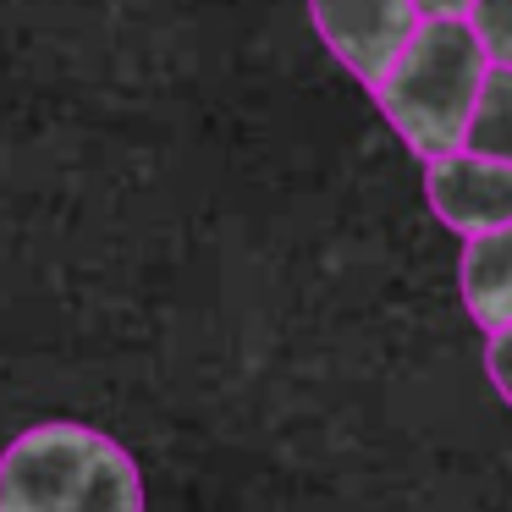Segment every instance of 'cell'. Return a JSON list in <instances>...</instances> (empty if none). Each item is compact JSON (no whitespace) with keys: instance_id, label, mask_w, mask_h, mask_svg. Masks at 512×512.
<instances>
[{"instance_id":"1","label":"cell","mask_w":512,"mask_h":512,"mask_svg":"<svg viewBox=\"0 0 512 512\" xmlns=\"http://www.w3.org/2000/svg\"><path fill=\"white\" fill-rule=\"evenodd\" d=\"M0 512H144V474L105 430L45 419L0 452Z\"/></svg>"},{"instance_id":"2","label":"cell","mask_w":512,"mask_h":512,"mask_svg":"<svg viewBox=\"0 0 512 512\" xmlns=\"http://www.w3.org/2000/svg\"><path fill=\"white\" fill-rule=\"evenodd\" d=\"M490 67L496 61L485 56L468 23H419L408 50L391 61L369 94L402 133V144L430 166L468 144V122H474Z\"/></svg>"},{"instance_id":"3","label":"cell","mask_w":512,"mask_h":512,"mask_svg":"<svg viewBox=\"0 0 512 512\" xmlns=\"http://www.w3.org/2000/svg\"><path fill=\"white\" fill-rule=\"evenodd\" d=\"M309 17L325 50L369 89L386 78V67L408 50V39L424 23L413 0H309Z\"/></svg>"},{"instance_id":"4","label":"cell","mask_w":512,"mask_h":512,"mask_svg":"<svg viewBox=\"0 0 512 512\" xmlns=\"http://www.w3.org/2000/svg\"><path fill=\"white\" fill-rule=\"evenodd\" d=\"M424 199H430L435 221L457 237H490L512 226V166L507 160H485V155H457L430 160L424 166Z\"/></svg>"},{"instance_id":"5","label":"cell","mask_w":512,"mask_h":512,"mask_svg":"<svg viewBox=\"0 0 512 512\" xmlns=\"http://www.w3.org/2000/svg\"><path fill=\"white\" fill-rule=\"evenodd\" d=\"M457 287H463V309L485 336L512 331V226L463 243L457 259Z\"/></svg>"},{"instance_id":"6","label":"cell","mask_w":512,"mask_h":512,"mask_svg":"<svg viewBox=\"0 0 512 512\" xmlns=\"http://www.w3.org/2000/svg\"><path fill=\"white\" fill-rule=\"evenodd\" d=\"M463 149H468V155L507 160V166H512V67H490Z\"/></svg>"},{"instance_id":"7","label":"cell","mask_w":512,"mask_h":512,"mask_svg":"<svg viewBox=\"0 0 512 512\" xmlns=\"http://www.w3.org/2000/svg\"><path fill=\"white\" fill-rule=\"evenodd\" d=\"M468 28H474V39L485 45V56L496 67H512V0H474Z\"/></svg>"},{"instance_id":"8","label":"cell","mask_w":512,"mask_h":512,"mask_svg":"<svg viewBox=\"0 0 512 512\" xmlns=\"http://www.w3.org/2000/svg\"><path fill=\"white\" fill-rule=\"evenodd\" d=\"M485 375H490V386L512 402V331L485 336Z\"/></svg>"},{"instance_id":"9","label":"cell","mask_w":512,"mask_h":512,"mask_svg":"<svg viewBox=\"0 0 512 512\" xmlns=\"http://www.w3.org/2000/svg\"><path fill=\"white\" fill-rule=\"evenodd\" d=\"M413 6L424 23H468V12H474V0H413Z\"/></svg>"}]
</instances>
